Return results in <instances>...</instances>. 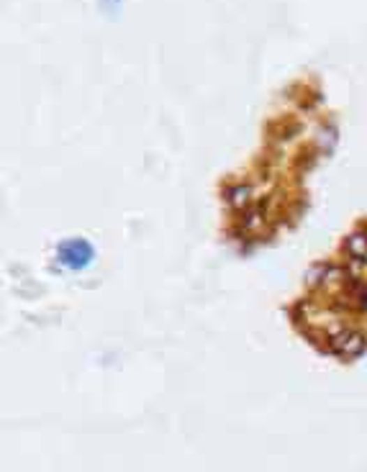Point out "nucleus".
Wrapping results in <instances>:
<instances>
[{
    "label": "nucleus",
    "mask_w": 367,
    "mask_h": 472,
    "mask_svg": "<svg viewBox=\"0 0 367 472\" xmlns=\"http://www.w3.org/2000/svg\"><path fill=\"white\" fill-rule=\"evenodd\" d=\"M327 349L344 362L359 360L367 352V334L357 326H344L327 339Z\"/></svg>",
    "instance_id": "f03ea898"
},
{
    "label": "nucleus",
    "mask_w": 367,
    "mask_h": 472,
    "mask_svg": "<svg viewBox=\"0 0 367 472\" xmlns=\"http://www.w3.org/2000/svg\"><path fill=\"white\" fill-rule=\"evenodd\" d=\"M257 188L252 185V182H232V185H226L224 188V203L226 208L232 213H237V216H241L244 211H249L252 205L257 203Z\"/></svg>",
    "instance_id": "20e7f679"
},
{
    "label": "nucleus",
    "mask_w": 367,
    "mask_h": 472,
    "mask_svg": "<svg viewBox=\"0 0 367 472\" xmlns=\"http://www.w3.org/2000/svg\"><path fill=\"white\" fill-rule=\"evenodd\" d=\"M57 262L70 272H82L96 262V246L90 244L85 236H70L62 239L54 249Z\"/></svg>",
    "instance_id": "f257e3e1"
},
{
    "label": "nucleus",
    "mask_w": 367,
    "mask_h": 472,
    "mask_svg": "<svg viewBox=\"0 0 367 472\" xmlns=\"http://www.w3.org/2000/svg\"><path fill=\"white\" fill-rule=\"evenodd\" d=\"M327 270H329V262H313L311 267L304 272L306 288H308L311 293L324 290V283H327Z\"/></svg>",
    "instance_id": "39448f33"
},
{
    "label": "nucleus",
    "mask_w": 367,
    "mask_h": 472,
    "mask_svg": "<svg viewBox=\"0 0 367 472\" xmlns=\"http://www.w3.org/2000/svg\"><path fill=\"white\" fill-rule=\"evenodd\" d=\"M342 254L350 265L367 267V221H359L350 234L342 239Z\"/></svg>",
    "instance_id": "7ed1b4c3"
},
{
    "label": "nucleus",
    "mask_w": 367,
    "mask_h": 472,
    "mask_svg": "<svg viewBox=\"0 0 367 472\" xmlns=\"http://www.w3.org/2000/svg\"><path fill=\"white\" fill-rule=\"evenodd\" d=\"M119 3L121 0H100V6H103L105 10H116L119 8Z\"/></svg>",
    "instance_id": "423d86ee"
}]
</instances>
